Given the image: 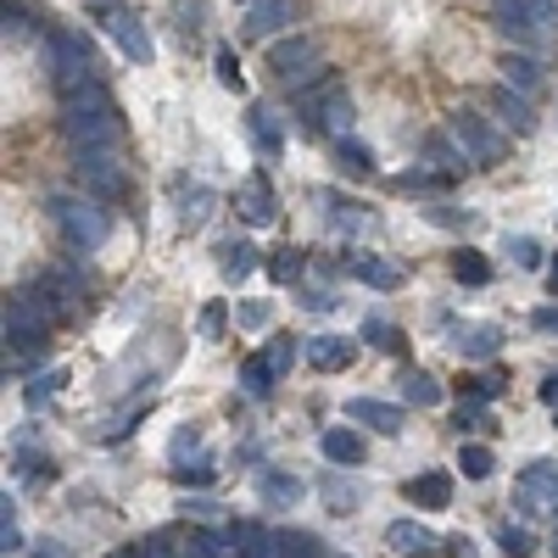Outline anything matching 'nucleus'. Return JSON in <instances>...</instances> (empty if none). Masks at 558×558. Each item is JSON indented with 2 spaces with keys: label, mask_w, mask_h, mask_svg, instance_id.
I'll return each instance as SVG.
<instances>
[{
  "label": "nucleus",
  "mask_w": 558,
  "mask_h": 558,
  "mask_svg": "<svg viewBox=\"0 0 558 558\" xmlns=\"http://www.w3.org/2000/svg\"><path fill=\"white\" fill-rule=\"evenodd\" d=\"M274 380H279V368L257 352V357H246V368H241V386L252 391V397H268L274 391Z\"/></svg>",
  "instance_id": "obj_32"
},
{
  "label": "nucleus",
  "mask_w": 558,
  "mask_h": 558,
  "mask_svg": "<svg viewBox=\"0 0 558 558\" xmlns=\"http://www.w3.org/2000/svg\"><path fill=\"white\" fill-rule=\"evenodd\" d=\"M101 28L118 39V51H123L129 62H151V34H146V23H140L134 12L107 7V12H101Z\"/></svg>",
  "instance_id": "obj_8"
},
{
  "label": "nucleus",
  "mask_w": 558,
  "mask_h": 558,
  "mask_svg": "<svg viewBox=\"0 0 558 558\" xmlns=\"http://www.w3.org/2000/svg\"><path fill=\"white\" fill-rule=\"evenodd\" d=\"M268 542H274V536H268L263 525H252V520H235V525L223 531V547L235 553V558H268Z\"/></svg>",
  "instance_id": "obj_19"
},
{
  "label": "nucleus",
  "mask_w": 558,
  "mask_h": 558,
  "mask_svg": "<svg viewBox=\"0 0 558 558\" xmlns=\"http://www.w3.org/2000/svg\"><path fill=\"white\" fill-rule=\"evenodd\" d=\"M542 402L558 413V375H547V380H542Z\"/></svg>",
  "instance_id": "obj_51"
},
{
  "label": "nucleus",
  "mask_w": 558,
  "mask_h": 558,
  "mask_svg": "<svg viewBox=\"0 0 558 558\" xmlns=\"http://www.w3.org/2000/svg\"><path fill=\"white\" fill-rule=\"evenodd\" d=\"M452 279H458V286H492V263H486L475 246H463V252L452 257Z\"/></svg>",
  "instance_id": "obj_28"
},
{
  "label": "nucleus",
  "mask_w": 558,
  "mask_h": 558,
  "mask_svg": "<svg viewBox=\"0 0 558 558\" xmlns=\"http://www.w3.org/2000/svg\"><path fill=\"white\" fill-rule=\"evenodd\" d=\"M352 425H368L375 436H402V408L397 402H375V397H352L347 402Z\"/></svg>",
  "instance_id": "obj_12"
},
{
  "label": "nucleus",
  "mask_w": 558,
  "mask_h": 558,
  "mask_svg": "<svg viewBox=\"0 0 558 558\" xmlns=\"http://www.w3.org/2000/svg\"><path fill=\"white\" fill-rule=\"evenodd\" d=\"M447 341L463 357H497L502 352V330H497V324H470V318H447Z\"/></svg>",
  "instance_id": "obj_10"
},
{
  "label": "nucleus",
  "mask_w": 558,
  "mask_h": 558,
  "mask_svg": "<svg viewBox=\"0 0 558 558\" xmlns=\"http://www.w3.org/2000/svg\"><path fill=\"white\" fill-rule=\"evenodd\" d=\"M263 502H268V508H296V502H302V481L268 470V475H263Z\"/></svg>",
  "instance_id": "obj_27"
},
{
  "label": "nucleus",
  "mask_w": 558,
  "mask_h": 558,
  "mask_svg": "<svg viewBox=\"0 0 558 558\" xmlns=\"http://www.w3.org/2000/svg\"><path fill=\"white\" fill-rule=\"evenodd\" d=\"M140 558H184V531H157L140 542Z\"/></svg>",
  "instance_id": "obj_36"
},
{
  "label": "nucleus",
  "mask_w": 558,
  "mask_h": 558,
  "mask_svg": "<svg viewBox=\"0 0 558 558\" xmlns=\"http://www.w3.org/2000/svg\"><path fill=\"white\" fill-rule=\"evenodd\" d=\"M213 202H218L213 191H184V196H179V223H184V229H202L207 213H213Z\"/></svg>",
  "instance_id": "obj_34"
},
{
  "label": "nucleus",
  "mask_w": 558,
  "mask_h": 558,
  "mask_svg": "<svg viewBox=\"0 0 558 558\" xmlns=\"http://www.w3.org/2000/svg\"><path fill=\"white\" fill-rule=\"evenodd\" d=\"M547 291H553V296H558V252H553V257H547Z\"/></svg>",
  "instance_id": "obj_52"
},
{
  "label": "nucleus",
  "mask_w": 558,
  "mask_h": 558,
  "mask_svg": "<svg viewBox=\"0 0 558 558\" xmlns=\"http://www.w3.org/2000/svg\"><path fill=\"white\" fill-rule=\"evenodd\" d=\"M62 134L68 146L84 151H112L118 146V112L112 107H89V112H62Z\"/></svg>",
  "instance_id": "obj_5"
},
{
  "label": "nucleus",
  "mask_w": 558,
  "mask_h": 558,
  "mask_svg": "<svg viewBox=\"0 0 558 558\" xmlns=\"http://www.w3.org/2000/svg\"><path fill=\"white\" fill-rule=\"evenodd\" d=\"M363 341L368 347H380V352H402V330L386 318H363Z\"/></svg>",
  "instance_id": "obj_37"
},
{
  "label": "nucleus",
  "mask_w": 558,
  "mask_h": 558,
  "mask_svg": "<svg viewBox=\"0 0 558 558\" xmlns=\"http://www.w3.org/2000/svg\"><path fill=\"white\" fill-rule=\"evenodd\" d=\"M296 307H307V313H330V307H341V302H336V291H302Z\"/></svg>",
  "instance_id": "obj_46"
},
{
  "label": "nucleus",
  "mask_w": 558,
  "mask_h": 558,
  "mask_svg": "<svg viewBox=\"0 0 558 558\" xmlns=\"http://www.w3.org/2000/svg\"><path fill=\"white\" fill-rule=\"evenodd\" d=\"M268 279H274V286H296V279H302V268H307V257L296 252V246H279V252H268Z\"/></svg>",
  "instance_id": "obj_26"
},
{
  "label": "nucleus",
  "mask_w": 558,
  "mask_h": 558,
  "mask_svg": "<svg viewBox=\"0 0 558 558\" xmlns=\"http://www.w3.org/2000/svg\"><path fill=\"white\" fill-rule=\"evenodd\" d=\"M531 324H536V330H558V307H553V302H547V307H536V313H531Z\"/></svg>",
  "instance_id": "obj_49"
},
{
  "label": "nucleus",
  "mask_w": 558,
  "mask_h": 558,
  "mask_svg": "<svg viewBox=\"0 0 558 558\" xmlns=\"http://www.w3.org/2000/svg\"><path fill=\"white\" fill-rule=\"evenodd\" d=\"M352 279H363V286H375V291H397L402 268H391L386 257H352Z\"/></svg>",
  "instance_id": "obj_20"
},
{
  "label": "nucleus",
  "mask_w": 558,
  "mask_h": 558,
  "mask_svg": "<svg viewBox=\"0 0 558 558\" xmlns=\"http://www.w3.org/2000/svg\"><path fill=\"white\" fill-rule=\"evenodd\" d=\"M57 302H45L39 291H17L7 296V347H17L23 357H34L45 347V324H51Z\"/></svg>",
  "instance_id": "obj_1"
},
{
  "label": "nucleus",
  "mask_w": 558,
  "mask_h": 558,
  "mask_svg": "<svg viewBox=\"0 0 558 558\" xmlns=\"http://www.w3.org/2000/svg\"><path fill=\"white\" fill-rule=\"evenodd\" d=\"M296 17H302V0H252L246 17H241V34L246 39H274V34H286Z\"/></svg>",
  "instance_id": "obj_7"
},
{
  "label": "nucleus",
  "mask_w": 558,
  "mask_h": 558,
  "mask_svg": "<svg viewBox=\"0 0 558 558\" xmlns=\"http://www.w3.org/2000/svg\"><path fill=\"white\" fill-rule=\"evenodd\" d=\"M218 257H223V279H246V274L257 268V246H246V241L218 246Z\"/></svg>",
  "instance_id": "obj_31"
},
{
  "label": "nucleus",
  "mask_w": 558,
  "mask_h": 558,
  "mask_svg": "<svg viewBox=\"0 0 558 558\" xmlns=\"http://www.w3.org/2000/svg\"><path fill=\"white\" fill-rule=\"evenodd\" d=\"M318 452L330 458V463H341V470H352V463L368 458V441H363L357 430H347V425H330V430L318 436Z\"/></svg>",
  "instance_id": "obj_14"
},
{
  "label": "nucleus",
  "mask_w": 558,
  "mask_h": 558,
  "mask_svg": "<svg viewBox=\"0 0 558 558\" xmlns=\"http://www.w3.org/2000/svg\"><path fill=\"white\" fill-rule=\"evenodd\" d=\"M78 179L96 202H118L123 196V168L112 162V151H84L78 157Z\"/></svg>",
  "instance_id": "obj_9"
},
{
  "label": "nucleus",
  "mask_w": 558,
  "mask_h": 558,
  "mask_svg": "<svg viewBox=\"0 0 558 558\" xmlns=\"http://www.w3.org/2000/svg\"><path fill=\"white\" fill-rule=\"evenodd\" d=\"M268 318H274L268 302H241V307H235V324H241V330H263Z\"/></svg>",
  "instance_id": "obj_41"
},
{
  "label": "nucleus",
  "mask_w": 558,
  "mask_h": 558,
  "mask_svg": "<svg viewBox=\"0 0 558 558\" xmlns=\"http://www.w3.org/2000/svg\"><path fill=\"white\" fill-rule=\"evenodd\" d=\"M336 162H341L352 179H368V173H375V151H368V146H357L352 134H341V140H336Z\"/></svg>",
  "instance_id": "obj_29"
},
{
  "label": "nucleus",
  "mask_w": 558,
  "mask_h": 558,
  "mask_svg": "<svg viewBox=\"0 0 558 558\" xmlns=\"http://www.w3.org/2000/svg\"><path fill=\"white\" fill-rule=\"evenodd\" d=\"M268 73L286 78V84H296V89L318 84V78H324V51H318V39H313V34H291V39L268 45Z\"/></svg>",
  "instance_id": "obj_3"
},
{
  "label": "nucleus",
  "mask_w": 558,
  "mask_h": 558,
  "mask_svg": "<svg viewBox=\"0 0 558 558\" xmlns=\"http://www.w3.org/2000/svg\"><path fill=\"white\" fill-rule=\"evenodd\" d=\"M553 553H558V542H553Z\"/></svg>",
  "instance_id": "obj_54"
},
{
  "label": "nucleus",
  "mask_w": 558,
  "mask_h": 558,
  "mask_svg": "<svg viewBox=\"0 0 558 558\" xmlns=\"http://www.w3.org/2000/svg\"><path fill=\"white\" fill-rule=\"evenodd\" d=\"M51 218L68 235V246L78 252H96L107 235H112V218L101 213V202H73V196H51Z\"/></svg>",
  "instance_id": "obj_2"
},
{
  "label": "nucleus",
  "mask_w": 558,
  "mask_h": 558,
  "mask_svg": "<svg viewBox=\"0 0 558 558\" xmlns=\"http://www.w3.org/2000/svg\"><path fill=\"white\" fill-rule=\"evenodd\" d=\"M447 134L458 140L463 151H470V162H502V151H508V140H502V129H492L481 112H452L447 118Z\"/></svg>",
  "instance_id": "obj_6"
},
{
  "label": "nucleus",
  "mask_w": 558,
  "mask_h": 558,
  "mask_svg": "<svg viewBox=\"0 0 558 558\" xmlns=\"http://www.w3.org/2000/svg\"><path fill=\"white\" fill-rule=\"evenodd\" d=\"M502 386H508V375H481V380H470L463 391H470V402H492V397H502Z\"/></svg>",
  "instance_id": "obj_43"
},
{
  "label": "nucleus",
  "mask_w": 558,
  "mask_h": 558,
  "mask_svg": "<svg viewBox=\"0 0 558 558\" xmlns=\"http://www.w3.org/2000/svg\"><path fill=\"white\" fill-rule=\"evenodd\" d=\"M296 347H302V341H291V336H274V341L263 347V357H268V363L279 368V375H286V368L296 363Z\"/></svg>",
  "instance_id": "obj_40"
},
{
  "label": "nucleus",
  "mask_w": 558,
  "mask_h": 558,
  "mask_svg": "<svg viewBox=\"0 0 558 558\" xmlns=\"http://www.w3.org/2000/svg\"><path fill=\"white\" fill-rule=\"evenodd\" d=\"M223 324H229L223 302H207V307H202V336H207V341H213V336H223Z\"/></svg>",
  "instance_id": "obj_45"
},
{
  "label": "nucleus",
  "mask_w": 558,
  "mask_h": 558,
  "mask_svg": "<svg viewBox=\"0 0 558 558\" xmlns=\"http://www.w3.org/2000/svg\"><path fill=\"white\" fill-rule=\"evenodd\" d=\"M213 73H218V84H223V89H235V96L246 89V78H241V62H235V51H229V45H218V51H213Z\"/></svg>",
  "instance_id": "obj_38"
},
{
  "label": "nucleus",
  "mask_w": 558,
  "mask_h": 558,
  "mask_svg": "<svg viewBox=\"0 0 558 558\" xmlns=\"http://www.w3.org/2000/svg\"><path fill=\"white\" fill-rule=\"evenodd\" d=\"M324 207H330V223H336V229H347V235H363V229L375 223V218H368V207H357V202H341L336 191H324Z\"/></svg>",
  "instance_id": "obj_23"
},
{
  "label": "nucleus",
  "mask_w": 558,
  "mask_h": 558,
  "mask_svg": "<svg viewBox=\"0 0 558 558\" xmlns=\"http://www.w3.org/2000/svg\"><path fill=\"white\" fill-rule=\"evenodd\" d=\"M268 558H324V547H318V536H307V531H279V536L268 542Z\"/></svg>",
  "instance_id": "obj_25"
},
{
  "label": "nucleus",
  "mask_w": 558,
  "mask_h": 558,
  "mask_svg": "<svg viewBox=\"0 0 558 558\" xmlns=\"http://www.w3.org/2000/svg\"><path fill=\"white\" fill-rule=\"evenodd\" d=\"M296 107H302V118H307L313 129H336V134H347V129L357 123V107H352V96H347V89H341L330 73H324L313 89H302V96H296Z\"/></svg>",
  "instance_id": "obj_4"
},
{
  "label": "nucleus",
  "mask_w": 558,
  "mask_h": 558,
  "mask_svg": "<svg viewBox=\"0 0 558 558\" xmlns=\"http://www.w3.org/2000/svg\"><path fill=\"white\" fill-rule=\"evenodd\" d=\"M502 252H508V257H514L520 268H542V263L553 257V252H542V246H536L531 235H508V241H502Z\"/></svg>",
  "instance_id": "obj_39"
},
{
  "label": "nucleus",
  "mask_w": 558,
  "mask_h": 558,
  "mask_svg": "<svg viewBox=\"0 0 558 558\" xmlns=\"http://www.w3.org/2000/svg\"><path fill=\"white\" fill-rule=\"evenodd\" d=\"M492 542H497V553H502V558H531V553H536V536H531L525 525H497V531H492Z\"/></svg>",
  "instance_id": "obj_30"
},
{
  "label": "nucleus",
  "mask_w": 558,
  "mask_h": 558,
  "mask_svg": "<svg viewBox=\"0 0 558 558\" xmlns=\"http://www.w3.org/2000/svg\"><path fill=\"white\" fill-rule=\"evenodd\" d=\"M425 162H430V168H441V173L452 179V173H463V168H470V151H463L458 140H452V146H447L441 134H430V140H425Z\"/></svg>",
  "instance_id": "obj_22"
},
{
  "label": "nucleus",
  "mask_w": 558,
  "mask_h": 558,
  "mask_svg": "<svg viewBox=\"0 0 558 558\" xmlns=\"http://www.w3.org/2000/svg\"><path fill=\"white\" fill-rule=\"evenodd\" d=\"M62 386H68V375H62V368H57V375H39V380L28 386V402H34V408H39V402H51Z\"/></svg>",
  "instance_id": "obj_42"
},
{
  "label": "nucleus",
  "mask_w": 558,
  "mask_h": 558,
  "mask_svg": "<svg viewBox=\"0 0 558 558\" xmlns=\"http://www.w3.org/2000/svg\"><path fill=\"white\" fill-rule=\"evenodd\" d=\"M520 502H525V508L558 502V470H553V463H531L525 481H520Z\"/></svg>",
  "instance_id": "obj_18"
},
{
  "label": "nucleus",
  "mask_w": 558,
  "mask_h": 558,
  "mask_svg": "<svg viewBox=\"0 0 558 558\" xmlns=\"http://www.w3.org/2000/svg\"><path fill=\"white\" fill-rule=\"evenodd\" d=\"M307 363L318 368V375H341V368H352L357 363V341L352 336H313L307 341Z\"/></svg>",
  "instance_id": "obj_11"
},
{
  "label": "nucleus",
  "mask_w": 558,
  "mask_h": 558,
  "mask_svg": "<svg viewBox=\"0 0 558 558\" xmlns=\"http://www.w3.org/2000/svg\"><path fill=\"white\" fill-rule=\"evenodd\" d=\"M34 558H73V553H68L62 542H39V547H34Z\"/></svg>",
  "instance_id": "obj_50"
},
{
  "label": "nucleus",
  "mask_w": 558,
  "mask_h": 558,
  "mask_svg": "<svg viewBox=\"0 0 558 558\" xmlns=\"http://www.w3.org/2000/svg\"><path fill=\"white\" fill-rule=\"evenodd\" d=\"M492 112L514 129V134H536V112H531V101L520 96V89H508V84H497L492 89Z\"/></svg>",
  "instance_id": "obj_16"
},
{
  "label": "nucleus",
  "mask_w": 558,
  "mask_h": 558,
  "mask_svg": "<svg viewBox=\"0 0 558 558\" xmlns=\"http://www.w3.org/2000/svg\"><path fill=\"white\" fill-rule=\"evenodd\" d=\"M402 397H408L413 408H436V402H441V386H436V375H425V368H413V375L402 380Z\"/></svg>",
  "instance_id": "obj_33"
},
{
  "label": "nucleus",
  "mask_w": 558,
  "mask_h": 558,
  "mask_svg": "<svg viewBox=\"0 0 558 558\" xmlns=\"http://www.w3.org/2000/svg\"><path fill=\"white\" fill-rule=\"evenodd\" d=\"M502 84L520 89V96H536V89H542V68H536L531 57H514V51H508V57H502Z\"/></svg>",
  "instance_id": "obj_21"
},
{
  "label": "nucleus",
  "mask_w": 558,
  "mask_h": 558,
  "mask_svg": "<svg viewBox=\"0 0 558 558\" xmlns=\"http://www.w3.org/2000/svg\"><path fill=\"white\" fill-rule=\"evenodd\" d=\"M402 497H408L413 508H447V502H452V475H441V470H425V475L402 481Z\"/></svg>",
  "instance_id": "obj_15"
},
{
  "label": "nucleus",
  "mask_w": 558,
  "mask_h": 558,
  "mask_svg": "<svg viewBox=\"0 0 558 558\" xmlns=\"http://www.w3.org/2000/svg\"><path fill=\"white\" fill-rule=\"evenodd\" d=\"M246 129H252V146L263 151V157H279V151H286V134H279V118H274V107H252L246 112Z\"/></svg>",
  "instance_id": "obj_17"
},
{
  "label": "nucleus",
  "mask_w": 558,
  "mask_h": 558,
  "mask_svg": "<svg viewBox=\"0 0 558 558\" xmlns=\"http://www.w3.org/2000/svg\"><path fill=\"white\" fill-rule=\"evenodd\" d=\"M458 470L470 481H486V475H497V458H492V447H458Z\"/></svg>",
  "instance_id": "obj_35"
},
{
  "label": "nucleus",
  "mask_w": 558,
  "mask_h": 558,
  "mask_svg": "<svg viewBox=\"0 0 558 558\" xmlns=\"http://www.w3.org/2000/svg\"><path fill=\"white\" fill-rule=\"evenodd\" d=\"M324 502L347 514V508H357V492H352V486H341V481H324Z\"/></svg>",
  "instance_id": "obj_44"
},
{
  "label": "nucleus",
  "mask_w": 558,
  "mask_h": 558,
  "mask_svg": "<svg viewBox=\"0 0 558 558\" xmlns=\"http://www.w3.org/2000/svg\"><path fill=\"white\" fill-rule=\"evenodd\" d=\"M235 213H241L252 229H263V223H274V218H279V202H274V191H268V179L241 184V191H235Z\"/></svg>",
  "instance_id": "obj_13"
},
{
  "label": "nucleus",
  "mask_w": 558,
  "mask_h": 558,
  "mask_svg": "<svg viewBox=\"0 0 558 558\" xmlns=\"http://www.w3.org/2000/svg\"><path fill=\"white\" fill-rule=\"evenodd\" d=\"M430 218H436V223H447V229H452V223H458V229H475V223H481L475 213H452V207H436Z\"/></svg>",
  "instance_id": "obj_47"
},
{
  "label": "nucleus",
  "mask_w": 558,
  "mask_h": 558,
  "mask_svg": "<svg viewBox=\"0 0 558 558\" xmlns=\"http://www.w3.org/2000/svg\"><path fill=\"white\" fill-rule=\"evenodd\" d=\"M112 558H140V547H123V553H112Z\"/></svg>",
  "instance_id": "obj_53"
},
{
  "label": "nucleus",
  "mask_w": 558,
  "mask_h": 558,
  "mask_svg": "<svg viewBox=\"0 0 558 558\" xmlns=\"http://www.w3.org/2000/svg\"><path fill=\"white\" fill-rule=\"evenodd\" d=\"M386 536H391V547H397V553H413V558L436 553V536H430L425 525H413V520H397V525H391Z\"/></svg>",
  "instance_id": "obj_24"
},
{
  "label": "nucleus",
  "mask_w": 558,
  "mask_h": 558,
  "mask_svg": "<svg viewBox=\"0 0 558 558\" xmlns=\"http://www.w3.org/2000/svg\"><path fill=\"white\" fill-rule=\"evenodd\" d=\"M184 452H202V436H196V430H179V441H173V458H184Z\"/></svg>",
  "instance_id": "obj_48"
}]
</instances>
